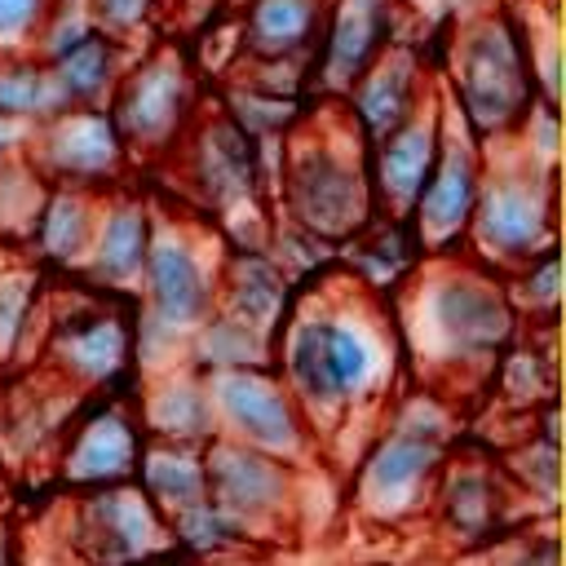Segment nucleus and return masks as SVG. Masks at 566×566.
<instances>
[{
	"instance_id": "f257e3e1",
	"label": "nucleus",
	"mask_w": 566,
	"mask_h": 566,
	"mask_svg": "<svg viewBox=\"0 0 566 566\" xmlns=\"http://www.w3.org/2000/svg\"><path fill=\"white\" fill-rule=\"evenodd\" d=\"M270 367L310 420L318 451L327 455L354 442L358 455L354 424L367 442L376 416L398 394L402 376V349L389 301L354 283L332 256L327 270L292 287V301L274 332Z\"/></svg>"
},
{
	"instance_id": "f03ea898",
	"label": "nucleus",
	"mask_w": 566,
	"mask_h": 566,
	"mask_svg": "<svg viewBox=\"0 0 566 566\" xmlns=\"http://www.w3.org/2000/svg\"><path fill=\"white\" fill-rule=\"evenodd\" d=\"M389 314L402 367L451 402L486 389L495 358L522 327L504 274L464 248L424 252L389 296Z\"/></svg>"
},
{
	"instance_id": "7ed1b4c3",
	"label": "nucleus",
	"mask_w": 566,
	"mask_h": 566,
	"mask_svg": "<svg viewBox=\"0 0 566 566\" xmlns=\"http://www.w3.org/2000/svg\"><path fill=\"white\" fill-rule=\"evenodd\" d=\"M455 442H460V402L424 385L398 389L354 455L349 509L380 531H402L429 517L433 482Z\"/></svg>"
},
{
	"instance_id": "20e7f679",
	"label": "nucleus",
	"mask_w": 566,
	"mask_h": 566,
	"mask_svg": "<svg viewBox=\"0 0 566 566\" xmlns=\"http://www.w3.org/2000/svg\"><path fill=\"white\" fill-rule=\"evenodd\" d=\"M270 212L296 221L332 248L376 217L367 142L336 97H318V106H305V115L283 133Z\"/></svg>"
},
{
	"instance_id": "39448f33",
	"label": "nucleus",
	"mask_w": 566,
	"mask_h": 566,
	"mask_svg": "<svg viewBox=\"0 0 566 566\" xmlns=\"http://www.w3.org/2000/svg\"><path fill=\"white\" fill-rule=\"evenodd\" d=\"M226 239L221 230L186 208H159L137 279V318H133V367L137 376L186 363V336L217 310Z\"/></svg>"
},
{
	"instance_id": "423d86ee",
	"label": "nucleus",
	"mask_w": 566,
	"mask_h": 566,
	"mask_svg": "<svg viewBox=\"0 0 566 566\" xmlns=\"http://www.w3.org/2000/svg\"><path fill=\"white\" fill-rule=\"evenodd\" d=\"M168 159H177L186 203L203 212L226 243H265L279 142H252L221 106H199Z\"/></svg>"
},
{
	"instance_id": "0eeeda50",
	"label": "nucleus",
	"mask_w": 566,
	"mask_h": 566,
	"mask_svg": "<svg viewBox=\"0 0 566 566\" xmlns=\"http://www.w3.org/2000/svg\"><path fill=\"white\" fill-rule=\"evenodd\" d=\"M438 84L482 142L509 137L517 128L535 102V84L513 0H478L455 13Z\"/></svg>"
},
{
	"instance_id": "6e6552de",
	"label": "nucleus",
	"mask_w": 566,
	"mask_h": 566,
	"mask_svg": "<svg viewBox=\"0 0 566 566\" xmlns=\"http://www.w3.org/2000/svg\"><path fill=\"white\" fill-rule=\"evenodd\" d=\"M548 248H557V168L526 155L513 133L486 142L464 252L509 274Z\"/></svg>"
},
{
	"instance_id": "1a4fd4ad",
	"label": "nucleus",
	"mask_w": 566,
	"mask_h": 566,
	"mask_svg": "<svg viewBox=\"0 0 566 566\" xmlns=\"http://www.w3.org/2000/svg\"><path fill=\"white\" fill-rule=\"evenodd\" d=\"M199 106V75L177 40H146L106 97V115L137 168L164 164Z\"/></svg>"
},
{
	"instance_id": "9d476101",
	"label": "nucleus",
	"mask_w": 566,
	"mask_h": 566,
	"mask_svg": "<svg viewBox=\"0 0 566 566\" xmlns=\"http://www.w3.org/2000/svg\"><path fill=\"white\" fill-rule=\"evenodd\" d=\"M133 318L137 301L119 292H71V301L49 296L40 332V367L80 394L115 389L133 367Z\"/></svg>"
},
{
	"instance_id": "9b49d317",
	"label": "nucleus",
	"mask_w": 566,
	"mask_h": 566,
	"mask_svg": "<svg viewBox=\"0 0 566 566\" xmlns=\"http://www.w3.org/2000/svg\"><path fill=\"white\" fill-rule=\"evenodd\" d=\"M203 469H208V500H217L256 544L301 526L310 464L296 469L279 455H265L248 442L217 433L203 442Z\"/></svg>"
},
{
	"instance_id": "f8f14e48",
	"label": "nucleus",
	"mask_w": 566,
	"mask_h": 566,
	"mask_svg": "<svg viewBox=\"0 0 566 566\" xmlns=\"http://www.w3.org/2000/svg\"><path fill=\"white\" fill-rule=\"evenodd\" d=\"M208 394H212V411H217V433L248 442L265 455H279L296 469L318 464V455H323L318 438L274 367L208 371Z\"/></svg>"
},
{
	"instance_id": "ddd939ff",
	"label": "nucleus",
	"mask_w": 566,
	"mask_h": 566,
	"mask_svg": "<svg viewBox=\"0 0 566 566\" xmlns=\"http://www.w3.org/2000/svg\"><path fill=\"white\" fill-rule=\"evenodd\" d=\"M447 97V93H442ZM482 159H486V142L455 115V106L447 102V119H442V142L433 155V168L407 212L416 239L424 252H451L464 248V230L478 203V186H482Z\"/></svg>"
},
{
	"instance_id": "4468645a",
	"label": "nucleus",
	"mask_w": 566,
	"mask_h": 566,
	"mask_svg": "<svg viewBox=\"0 0 566 566\" xmlns=\"http://www.w3.org/2000/svg\"><path fill=\"white\" fill-rule=\"evenodd\" d=\"M513 500L517 495L509 491L495 455L455 442L433 482L429 517H433L438 535L455 544V553H478L486 539H495L504 526L517 522Z\"/></svg>"
},
{
	"instance_id": "2eb2a0df",
	"label": "nucleus",
	"mask_w": 566,
	"mask_h": 566,
	"mask_svg": "<svg viewBox=\"0 0 566 566\" xmlns=\"http://www.w3.org/2000/svg\"><path fill=\"white\" fill-rule=\"evenodd\" d=\"M31 164L44 172L53 186H88V190H111L128 181L137 168L106 115V106H66L35 124L27 142Z\"/></svg>"
},
{
	"instance_id": "dca6fc26",
	"label": "nucleus",
	"mask_w": 566,
	"mask_h": 566,
	"mask_svg": "<svg viewBox=\"0 0 566 566\" xmlns=\"http://www.w3.org/2000/svg\"><path fill=\"white\" fill-rule=\"evenodd\" d=\"M71 544L93 562H137L172 553L164 513L133 478L80 491V500L71 504Z\"/></svg>"
},
{
	"instance_id": "f3484780",
	"label": "nucleus",
	"mask_w": 566,
	"mask_h": 566,
	"mask_svg": "<svg viewBox=\"0 0 566 566\" xmlns=\"http://www.w3.org/2000/svg\"><path fill=\"white\" fill-rule=\"evenodd\" d=\"M142 424L133 411V394L124 398H106L97 407H88L84 416H71L53 460H57V478L75 491L88 486H111V482H128L137 473V455H142Z\"/></svg>"
},
{
	"instance_id": "a211bd4d",
	"label": "nucleus",
	"mask_w": 566,
	"mask_h": 566,
	"mask_svg": "<svg viewBox=\"0 0 566 566\" xmlns=\"http://www.w3.org/2000/svg\"><path fill=\"white\" fill-rule=\"evenodd\" d=\"M398 18L402 0H327L318 44L310 57L314 97H340L376 53L402 40Z\"/></svg>"
},
{
	"instance_id": "6ab92c4d",
	"label": "nucleus",
	"mask_w": 566,
	"mask_h": 566,
	"mask_svg": "<svg viewBox=\"0 0 566 566\" xmlns=\"http://www.w3.org/2000/svg\"><path fill=\"white\" fill-rule=\"evenodd\" d=\"M442 119H447V97L442 84H433V93L389 133L367 142V177H371V199L376 212L389 217H407L442 142Z\"/></svg>"
},
{
	"instance_id": "aec40b11",
	"label": "nucleus",
	"mask_w": 566,
	"mask_h": 566,
	"mask_svg": "<svg viewBox=\"0 0 566 566\" xmlns=\"http://www.w3.org/2000/svg\"><path fill=\"white\" fill-rule=\"evenodd\" d=\"M433 84H438V75L420 57V49L407 44V40H394L385 53H376L354 75V84L336 102L354 119V128L363 133V142H371V137L389 133L394 124H402L433 93Z\"/></svg>"
},
{
	"instance_id": "412c9836",
	"label": "nucleus",
	"mask_w": 566,
	"mask_h": 566,
	"mask_svg": "<svg viewBox=\"0 0 566 566\" xmlns=\"http://www.w3.org/2000/svg\"><path fill=\"white\" fill-rule=\"evenodd\" d=\"M150 226H155V199L150 195H142L128 181L102 190L93 243H88V256H84V270L80 274L93 287H102V292L137 296V279H142Z\"/></svg>"
},
{
	"instance_id": "4be33fe9",
	"label": "nucleus",
	"mask_w": 566,
	"mask_h": 566,
	"mask_svg": "<svg viewBox=\"0 0 566 566\" xmlns=\"http://www.w3.org/2000/svg\"><path fill=\"white\" fill-rule=\"evenodd\" d=\"M133 411H137V424L146 438L190 442V447H203L208 438H217L208 376L190 363H172V367L137 376Z\"/></svg>"
},
{
	"instance_id": "5701e85b",
	"label": "nucleus",
	"mask_w": 566,
	"mask_h": 566,
	"mask_svg": "<svg viewBox=\"0 0 566 566\" xmlns=\"http://www.w3.org/2000/svg\"><path fill=\"white\" fill-rule=\"evenodd\" d=\"M80 402L84 394L57 380L53 371H31L27 385L0 394V455L9 464H27L44 451H57Z\"/></svg>"
},
{
	"instance_id": "b1692460",
	"label": "nucleus",
	"mask_w": 566,
	"mask_h": 566,
	"mask_svg": "<svg viewBox=\"0 0 566 566\" xmlns=\"http://www.w3.org/2000/svg\"><path fill=\"white\" fill-rule=\"evenodd\" d=\"M327 0H239L234 53L239 62H296L310 66Z\"/></svg>"
},
{
	"instance_id": "393cba45",
	"label": "nucleus",
	"mask_w": 566,
	"mask_h": 566,
	"mask_svg": "<svg viewBox=\"0 0 566 566\" xmlns=\"http://www.w3.org/2000/svg\"><path fill=\"white\" fill-rule=\"evenodd\" d=\"M292 287L296 283L265 252V243H226L221 274H217V310L221 314H230L274 340L279 318L292 301Z\"/></svg>"
},
{
	"instance_id": "a878e982",
	"label": "nucleus",
	"mask_w": 566,
	"mask_h": 566,
	"mask_svg": "<svg viewBox=\"0 0 566 566\" xmlns=\"http://www.w3.org/2000/svg\"><path fill=\"white\" fill-rule=\"evenodd\" d=\"M97 208H102V190L88 186H53L40 203V217L27 234V248L40 265L53 270H84L88 243H93V226H97Z\"/></svg>"
},
{
	"instance_id": "bb28decb",
	"label": "nucleus",
	"mask_w": 566,
	"mask_h": 566,
	"mask_svg": "<svg viewBox=\"0 0 566 566\" xmlns=\"http://www.w3.org/2000/svg\"><path fill=\"white\" fill-rule=\"evenodd\" d=\"M137 49H142V44L115 40V35H106V31L93 22L84 35H75V40L62 44L57 53H49L44 62H49V71H53V80H57L66 106H106L115 80L124 75V66H128V57H133Z\"/></svg>"
},
{
	"instance_id": "cd10ccee",
	"label": "nucleus",
	"mask_w": 566,
	"mask_h": 566,
	"mask_svg": "<svg viewBox=\"0 0 566 566\" xmlns=\"http://www.w3.org/2000/svg\"><path fill=\"white\" fill-rule=\"evenodd\" d=\"M500 473L509 482V491L517 500H531V513L539 504V513L557 517V495H562V442H557V398L544 402L531 416V433L509 447L500 460Z\"/></svg>"
},
{
	"instance_id": "c85d7f7f",
	"label": "nucleus",
	"mask_w": 566,
	"mask_h": 566,
	"mask_svg": "<svg viewBox=\"0 0 566 566\" xmlns=\"http://www.w3.org/2000/svg\"><path fill=\"white\" fill-rule=\"evenodd\" d=\"M133 482L146 491V500L164 513V522L199 500H208V469H203V447L190 442H164L146 438L137 455Z\"/></svg>"
},
{
	"instance_id": "c756f323",
	"label": "nucleus",
	"mask_w": 566,
	"mask_h": 566,
	"mask_svg": "<svg viewBox=\"0 0 566 566\" xmlns=\"http://www.w3.org/2000/svg\"><path fill=\"white\" fill-rule=\"evenodd\" d=\"M49 292H44V265L35 256H9L0 261V376L13 371L31 345V332H44Z\"/></svg>"
},
{
	"instance_id": "7c9ffc66",
	"label": "nucleus",
	"mask_w": 566,
	"mask_h": 566,
	"mask_svg": "<svg viewBox=\"0 0 566 566\" xmlns=\"http://www.w3.org/2000/svg\"><path fill=\"white\" fill-rule=\"evenodd\" d=\"M186 363L208 371H226V367H270L274 363V340L261 336L256 327L212 310L190 336H186Z\"/></svg>"
},
{
	"instance_id": "2f4dec72",
	"label": "nucleus",
	"mask_w": 566,
	"mask_h": 566,
	"mask_svg": "<svg viewBox=\"0 0 566 566\" xmlns=\"http://www.w3.org/2000/svg\"><path fill=\"white\" fill-rule=\"evenodd\" d=\"M66 111V97L35 49H4L0 53V115L22 124H44L49 115Z\"/></svg>"
},
{
	"instance_id": "473e14b6",
	"label": "nucleus",
	"mask_w": 566,
	"mask_h": 566,
	"mask_svg": "<svg viewBox=\"0 0 566 566\" xmlns=\"http://www.w3.org/2000/svg\"><path fill=\"white\" fill-rule=\"evenodd\" d=\"M168 539H172V553H190V557H252L256 553V539L217 500H199L172 513Z\"/></svg>"
},
{
	"instance_id": "72a5a7b5",
	"label": "nucleus",
	"mask_w": 566,
	"mask_h": 566,
	"mask_svg": "<svg viewBox=\"0 0 566 566\" xmlns=\"http://www.w3.org/2000/svg\"><path fill=\"white\" fill-rule=\"evenodd\" d=\"M44 195H49V181L31 164L27 150L0 159V239L4 243H27L35 217H40Z\"/></svg>"
},
{
	"instance_id": "f704fd0d",
	"label": "nucleus",
	"mask_w": 566,
	"mask_h": 566,
	"mask_svg": "<svg viewBox=\"0 0 566 566\" xmlns=\"http://www.w3.org/2000/svg\"><path fill=\"white\" fill-rule=\"evenodd\" d=\"M504 287H509V301H513L522 323H557V310H562V256H557V248L509 270Z\"/></svg>"
},
{
	"instance_id": "c9c22d12",
	"label": "nucleus",
	"mask_w": 566,
	"mask_h": 566,
	"mask_svg": "<svg viewBox=\"0 0 566 566\" xmlns=\"http://www.w3.org/2000/svg\"><path fill=\"white\" fill-rule=\"evenodd\" d=\"M473 557H486V562H544V566H553V562H562L557 526H553V517H548V526H539L535 517L526 526H504Z\"/></svg>"
},
{
	"instance_id": "e433bc0d",
	"label": "nucleus",
	"mask_w": 566,
	"mask_h": 566,
	"mask_svg": "<svg viewBox=\"0 0 566 566\" xmlns=\"http://www.w3.org/2000/svg\"><path fill=\"white\" fill-rule=\"evenodd\" d=\"M84 4H88V18H93L106 35L128 40V44H146L142 35L155 27L164 0H84Z\"/></svg>"
},
{
	"instance_id": "4c0bfd02",
	"label": "nucleus",
	"mask_w": 566,
	"mask_h": 566,
	"mask_svg": "<svg viewBox=\"0 0 566 566\" xmlns=\"http://www.w3.org/2000/svg\"><path fill=\"white\" fill-rule=\"evenodd\" d=\"M49 9H53V0H0V53L31 49Z\"/></svg>"
},
{
	"instance_id": "58836bf2",
	"label": "nucleus",
	"mask_w": 566,
	"mask_h": 566,
	"mask_svg": "<svg viewBox=\"0 0 566 566\" xmlns=\"http://www.w3.org/2000/svg\"><path fill=\"white\" fill-rule=\"evenodd\" d=\"M31 133H35V124H22V119H13V115H0V159L27 150Z\"/></svg>"
}]
</instances>
